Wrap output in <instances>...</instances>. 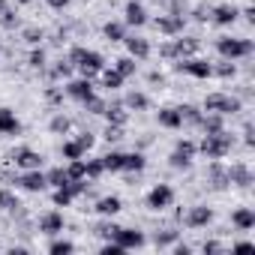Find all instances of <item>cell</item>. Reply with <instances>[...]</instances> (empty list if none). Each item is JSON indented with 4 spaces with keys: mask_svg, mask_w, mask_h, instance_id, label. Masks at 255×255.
<instances>
[{
    "mask_svg": "<svg viewBox=\"0 0 255 255\" xmlns=\"http://www.w3.org/2000/svg\"><path fill=\"white\" fill-rule=\"evenodd\" d=\"M69 60H72V66H78V69H81V75H84V78H93L96 72H102V69H105V60H102V54H99V51L72 48V51H69Z\"/></svg>",
    "mask_w": 255,
    "mask_h": 255,
    "instance_id": "cell-1",
    "label": "cell"
},
{
    "mask_svg": "<svg viewBox=\"0 0 255 255\" xmlns=\"http://www.w3.org/2000/svg\"><path fill=\"white\" fill-rule=\"evenodd\" d=\"M231 144H234V138L222 129V132H210V135H204L201 144H198V150H201L207 159H222V156L231 150Z\"/></svg>",
    "mask_w": 255,
    "mask_h": 255,
    "instance_id": "cell-2",
    "label": "cell"
},
{
    "mask_svg": "<svg viewBox=\"0 0 255 255\" xmlns=\"http://www.w3.org/2000/svg\"><path fill=\"white\" fill-rule=\"evenodd\" d=\"M216 51H219L225 60H237V57L252 54V42H249V39H231V36H222V39L216 42Z\"/></svg>",
    "mask_w": 255,
    "mask_h": 255,
    "instance_id": "cell-3",
    "label": "cell"
},
{
    "mask_svg": "<svg viewBox=\"0 0 255 255\" xmlns=\"http://www.w3.org/2000/svg\"><path fill=\"white\" fill-rule=\"evenodd\" d=\"M204 111H213V114H234V111H240V99H234V96H225V93H210L207 99H204Z\"/></svg>",
    "mask_w": 255,
    "mask_h": 255,
    "instance_id": "cell-4",
    "label": "cell"
},
{
    "mask_svg": "<svg viewBox=\"0 0 255 255\" xmlns=\"http://www.w3.org/2000/svg\"><path fill=\"white\" fill-rule=\"evenodd\" d=\"M111 240H114L123 252H129V249H141L147 237H144V231H138V228H117Z\"/></svg>",
    "mask_w": 255,
    "mask_h": 255,
    "instance_id": "cell-5",
    "label": "cell"
},
{
    "mask_svg": "<svg viewBox=\"0 0 255 255\" xmlns=\"http://www.w3.org/2000/svg\"><path fill=\"white\" fill-rule=\"evenodd\" d=\"M177 72H186V75H192V78H210V75H213V66H210L207 60H201V57H183V60L177 63Z\"/></svg>",
    "mask_w": 255,
    "mask_h": 255,
    "instance_id": "cell-6",
    "label": "cell"
},
{
    "mask_svg": "<svg viewBox=\"0 0 255 255\" xmlns=\"http://www.w3.org/2000/svg\"><path fill=\"white\" fill-rule=\"evenodd\" d=\"M171 201H174V189H171L168 183H159V186H153V189L147 192V207H150V210H165Z\"/></svg>",
    "mask_w": 255,
    "mask_h": 255,
    "instance_id": "cell-7",
    "label": "cell"
},
{
    "mask_svg": "<svg viewBox=\"0 0 255 255\" xmlns=\"http://www.w3.org/2000/svg\"><path fill=\"white\" fill-rule=\"evenodd\" d=\"M183 222H186L189 228H204V225H210V222H213V210H210V207H204V204H195V207H189V210H186Z\"/></svg>",
    "mask_w": 255,
    "mask_h": 255,
    "instance_id": "cell-8",
    "label": "cell"
},
{
    "mask_svg": "<svg viewBox=\"0 0 255 255\" xmlns=\"http://www.w3.org/2000/svg\"><path fill=\"white\" fill-rule=\"evenodd\" d=\"M18 186L27 189V192H42L48 183H45V174H42L39 168H30V171H24V174L18 177Z\"/></svg>",
    "mask_w": 255,
    "mask_h": 255,
    "instance_id": "cell-9",
    "label": "cell"
},
{
    "mask_svg": "<svg viewBox=\"0 0 255 255\" xmlns=\"http://www.w3.org/2000/svg\"><path fill=\"white\" fill-rule=\"evenodd\" d=\"M66 93H69L72 99H78V102H87V99L93 96V81H90V78H75V81L66 84Z\"/></svg>",
    "mask_w": 255,
    "mask_h": 255,
    "instance_id": "cell-10",
    "label": "cell"
},
{
    "mask_svg": "<svg viewBox=\"0 0 255 255\" xmlns=\"http://www.w3.org/2000/svg\"><path fill=\"white\" fill-rule=\"evenodd\" d=\"M123 42H126V51H129V57H135V60L150 57V42H147V39H141V36H126Z\"/></svg>",
    "mask_w": 255,
    "mask_h": 255,
    "instance_id": "cell-11",
    "label": "cell"
},
{
    "mask_svg": "<svg viewBox=\"0 0 255 255\" xmlns=\"http://www.w3.org/2000/svg\"><path fill=\"white\" fill-rule=\"evenodd\" d=\"M123 24L126 27H141V24H147V12H144V6L141 3H126V18H123Z\"/></svg>",
    "mask_w": 255,
    "mask_h": 255,
    "instance_id": "cell-12",
    "label": "cell"
},
{
    "mask_svg": "<svg viewBox=\"0 0 255 255\" xmlns=\"http://www.w3.org/2000/svg\"><path fill=\"white\" fill-rule=\"evenodd\" d=\"M12 159H15V165L24 168V171H30V168H42V156H39L36 150H27V147H21Z\"/></svg>",
    "mask_w": 255,
    "mask_h": 255,
    "instance_id": "cell-13",
    "label": "cell"
},
{
    "mask_svg": "<svg viewBox=\"0 0 255 255\" xmlns=\"http://www.w3.org/2000/svg\"><path fill=\"white\" fill-rule=\"evenodd\" d=\"M39 231H45V234H60V231H63V213L48 210L45 216H39Z\"/></svg>",
    "mask_w": 255,
    "mask_h": 255,
    "instance_id": "cell-14",
    "label": "cell"
},
{
    "mask_svg": "<svg viewBox=\"0 0 255 255\" xmlns=\"http://www.w3.org/2000/svg\"><path fill=\"white\" fill-rule=\"evenodd\" d=\"M156 30L159 33H168V36L180 33L183 30V15H159L156 18Z\"/></svg>",
    "mask_w": 255,
    "mask_h": 255,
    "instance_id": "cell-15",
    "label": "cell"
},
{
    "mask_svg": "<svg viewBox=\"0 0 255 255\" xmlns=\"http://www.w3.org/2000/svg\"><path fill=\"white\" fill-rule=\"evenodd\" d=\"M18 129H21L18 117H15L9 108H0V135H15Z\"/></svg>",
    "mask_w": 255,
    "mask_h": 255,
    "instance_id": "cell-16",
    "label": "cell"
},
{
    "mask_svg": "<svg viewBox=\"0 0 255 255\" xmlns=\"http://www.w3.org/2000/svg\"><path fill=\"white\" fill-rule=\"evenodd\" d=\"M120 210H123V204H120L117 195H105V198L96 201V213H99V216H117Z\"/></svg>",
    "mask_w": 255,
    "mask_h": 255,
    "instance_id": "cell-17",
    "label": "cell"
},
{
    "mask_svg": "<svg viewBox=\"0 0 255 255\" xmlns=\"http://www.w3.org/2000/svg\"><path fill=\"white\" fill-rule=\"evenodd\" d=\"M231 222H234L240 231H249V228H255V210H252V207H240V210H234Z\"/></svg>",
    "mask_w": 255,
    "mask_h": 255,
    "instance_id": "cell-18",
    "label": "cell"
},
{
    "mask_svg": "<svg viewBox=\"0 0 255 255\" xmlns=\"http://www.w3.org/2000/svg\"><path fill=\"white\" fill-rule=\"evenodd\" d=\"M159 126H165V129H180L183 126V117L177 108H162L159 111Z\"/></svg>",
    "mask_w": 255,
    "mask_h": 255,
    "instance_id": "cell-19",
    "label": "cell"
},
{
    "mask_svg": "<svg viewBox=\"0 0 255 255\" xmlns=\"http://www.w3.org/2000/svg\"><path fill=\"white\" fill-rule=\"evenodd\" d=\"M102 33H105L108 42H123V39H126V24H123V21H108V24L102 27Z\"/></svg>",
    "mask_w": 255,
    "mask_h": 255,
    "instance_id": "cell-20",
    "label": "cell"
},
{
    "mask_svg": "<svg viewBox=\"0 0 255 255\" xmlns=\"http://www.w3.org/2000/svg\"><path fill=\"white\" fill-rule=\"evenodd\" d=\"M228 183H237V186H249L252 183V174L246 165H231L228 168Z\"/></svg>",
    "mask_w": 255,
    "mask_h": 255,
    "instance_id": "cell-21",
    "label": "cell"
},
{
    "mask_svg": "<svg viewBox=\"0 0 255 255\" xmlns=\"http://www.w3.org/2000/svg\"><path fill=\"white\" fill-rule=\"evenodd\" d=\"M147 159L144 153H123V171H144Z\"/></svg>",
    "mask_w": 255,
    "mask_h": 255,
    "instance_id": "cell-22",
    "label": "cell"
},
{
    "mask_svg": "<svg viewBox=\"0 0 255 255\" xmlns=\"http://www.w3.org/2000/svg\"><path fill=\"white\" fill-rule=\"evenodd\" d=\"M210 180H213V186H216V189H225V186H228V171L222 168V162H219V159H213V162H210Z\"/></svg>",
    "mask_w": 255,
    "mask_h": 255,
    "instance_id": "cell-23",
    "label": "cell"
},
{
    "mask_svg": "<svg viewBox=\"0 0 255 255\" xmlns=\"http://www.w3.org/2000/svg\"><path fill=\"white\" fill-rule=\"evenodd\" d=\"M105 117L111 126H126V120H129V114H126V105H111L105 108Z\"/></svg>",
    "mask_w": 255,
    "mask_h": 255,
    "instance_id": "cell-24",
    "label": "cell"
},
{
    "mask_svg": "<svg viewBox=\"0 0 255 255\" xmlns=\"http://www.w3.org/2000/svg\"><path fill=\"white\" fill-rule=\"evenodd\" d=\"M213 21L216 24H234L237 21V9L234 6H216L213 9Z\"/></svg>",
    "mask_w": 255,
    "mask_h": 255,
    "instance_id": "cell-25",
    "label": "cell"
},
{
    "mask_svg": "<svg viewBox=\"0 0 255 255\" xmlns=\"http://www.w3.org/2000/svg\"><path fill=\"white\" fill-rule=\"evenodd\" d=\"M102 84L108 87V90H120L123 87V75L111 66V69H102Z\"/></svg>",
    "mask_w": 255,
    "mask_h": 255,
    "instance_id": "cell-26",
    "label": "cell"
},
{
    "mask_svg": "<svg viewBox=\"0 0 255 255\" xmlns=\"http://www.w3.org/2000/svg\"><path fill=\"white\" fill-rule=\"evenodd\" d=\"M21 204H18V195L15 192H9V189H0V210H6V213H12V210H18Z\"/></svg>",
    "mask_w": 255,
    "mask_h": 255,
    "instance_id": "cell-27",
    "label": "cell"
},
{
    "mask_svg": "<svg viewBox=\"0 0 255 255\" xmlns=\"http://www.w3.org/2000/svg\"><path fill=\"white\" fill-rule=\"evenodd\" d=\"M102 168L105 171H123V153H117V150L105 153L102 156Z\"/></svg>",
    "mask_w": 255,
    "mask_h": 255,
    "instance_id": "cell-28",
    "label": "cell"
},
{
    "mask_svg": "<svg viewBox=\"0 0 255 255\" xmlns=\"http://www.w3.org/2000/svg\"><path fill=\"white\" fill-rule=\"evenodd\" d=\"M45 183H48V186H54V189H57V186H66V183H69L66 168H51V171L45 174Z\"/></svg>",
    "mask_w": 255,
    "mask_h": 255,
    "instance_id": "cell-29",
    "label": "cell"
},
{
    "mask_svg": "<svg viewBox=\"0 0 255 255\" xmlns=\"http://www.w3.org/2000/svg\"><path fill=\"white\" fill-rule=\"evenodd\" d=\"M114 69H117L123 78L135 75V57H117V60H114Z\"/></svg>",
    "mask_w": 255,
    "mask_h": 255,
    "instance_id": "cell-30",
    "label": "cell"
},
{
    "mask_svg": "<svg viewBox=\"0 0 255 255\" xmlns=\"http://www.w3.org/2000/svg\"><path fill=\"white\" fill-rule=\"evenodd\" d=\"M60 153H63V159H81V156H84V147L78 144V138H75V141H63Z\"/></svg>",
    "mask_w": 255,
    "mask_h": 255,
    "instance_id": "cell-31",
    "label": "cell"
},
{
    "mask_svg": "<svg viewBox=\"0 0 255 255\" xmlns=\"http://www.w3.org/2000/svg\"><path fill=\"white\" fill-rule=\"evenodd\" d=\"M66 174H69V180H87L84 159H69V165H66Z\"/></svg>",
    "mask_w": 255,
    "mask_h": 255,
    "instance_id": "cell-32",
    "label": "cell"
},
{
    "mask_svg": "<svg viewBox=\"0 0 255 255\" xmlns=\"http://www.w3.org/2000/svg\"><path fill=\"white\" fill-rule=\"evenodd\" d=\"M177 111H180L183 123H192V126H198V123H201V111H198L195 105H180Z\"/></svg>",
    "mask_w": 255,
    "mask_h": 255,
    "instance_id": "cell-33",
    "label": "cell"
},
{
    "mask_svg": "<svg viewBox=\"0 0 255 255\" xmlns=\"http://www.w3.org/2000/svg\"><path fill=\"white\" fill-rule=\"evenodd\" d=\"M123 105H126V108H135V111H144V108H147V96H144V93H126Z\"/></svg>",
    "mask_w": 255,
    "mask_h": 255,
    "instance_id": "cell-34",
    "label": "cell"
},
{
    "mask_svg": "<svg viewBox=\"0 0 255 255\" xmlns=\"http://www.w3.org/2000/svg\"><path fill=\"white\" fill-rule=\"evenodd\" d=\"M51 198H54V204H57V207H69V204H72V198H75V195H72V192H69V186H57V189H54V195H51Z\"/></svg>",
    "mask_w": 255,
    "mask_h": 255,
    "instance_id": "cell-35",
    "label": "cell"
},
{
    "mask_svg": "<svg viewBox=\"0 0 255 255\" xmlns=\"http://www.w3.org/2000/svg\"><path fill=\"white\" fill-rule=\"evenodd\" d=\"M174 48H177V57H186V54H192L198 48V39H177Z\"/></svg>",
    "mask_w": 255,
    "mask_h": 255,
    "instance_id": "cell-36",
    "label": "cell"
},
{
    "mask_svg": "<svg viewBox=\"0 0 255 255\" xmlns=\"http://www.w3.org/2000/svg\"><path fill=\"white\" fill-rule=\"evenodd\" d=\"M234 72H237L234 60H225V63H219V66H213V75H219V78H234Z\"/></svg>",
    "mask_w": 255,
    "mask_h": 255,
    "instance_id": "cell-37",
    "label": "cell"
},
{
    "mask_svg": "<svg viewBox=\"0 0 255 255\" xmlns=\"http://www.w3.org/2000/svg\"><path fill=\"white\" fill-rule=\"evenodd\" d=\"M168 162H171V168H189V165H192V156H186V153L174 150V153L168 156Z\"/></svg>",
    "mask_w": 255,
    "mask_h": 255,
    "instance_id": "cell-38",
    "label": "cell"
},
{
    "mask_svg": "<svg viewBox=\"0 0 255 255\" xmlns=\"http://www.w3.org/2000/svg\"><path fill=\"white\" fill-rule=\"evenodd\" d=\"M84 171H87V177H90V180H96L99 174H105L102 159H87V162H84Z\"/></svg>",
    "mask_w": 255,
    "mask_h": 255,
    "instance_id": "cell-39",
    "label": "cell"
},
{
    "mask_svg": "<svg viewBox=\"0 0 255 255\" xmlns=\"http://www.w3.org/2000/svg\"><path fill=\"white\" fill-rule=\"evenodd\" d=\"M48 252H51V255H69V252H75V246H72L69 240H54V243L48 246Z\"/></svg>",
    "mask_w": 255,
    "mask_h": 255,
    "instance_id": "cell-40",
    "label": "cell"
},
{
    "mask_svg": "<svg viewBox=\"0 0 255 255\" xmlns=\"http://www.w3.org/2000/svg\"><path fill=\"white\" fill-rule=\"evenodd\" d=\"M84 108H87L90 114H105V108H108V105H105V102H102V99H99V96L93 93V96H90V99L84 102Z\"/></svg>",
    "mask_w": 255,
    "mask_h": 255,
    "instance_id": "cell-41",
    "label": "cell"
},
{
    "mask_svg": "<svg viewBox=\"0 0 255 255\" xmlns=\"http://www.w3.org/2000/svg\"><path fill=\"white\" fill-rule=\"evenodd\" d=\"M117 228H120V225H114V222H102V225H99V228H96V234H99V237H102V240H111V237H114V231H117Z\"/></svg>",
    "mask_w": 255,
    "mask_h": 255,
    "instance_id": "cell-42",
    "label": "cell"
},
{
    "mask_svg": "<svg viewBox=\"0 0 255 255\" xmlns=\"http://www.w3.org/2000/svg\"><path fill=\"white\" fill-rule=\"evenodd\" d=\"M174 150H180V153H186V156H195V153H198V144H192V141H186V138H180Z\"/></svg>",
    "mask_w": 255,
    "mask_h": 255,
    "instance_id": "cell-43",
    "label": "cell"
},
{
    "mask_svg": "<svg viewBox=\"0 0 255 255\" xmlns=\"http://www.w3.org/2000/svg\"><path fill=\"white\" fill-rule=\"evenodd\" d=\"M30 66H33V69H42V66H45V51H42V48L30 51Z\"/></svg>",
    "mask_w": 255,
    "mask_h": 255,
    "instance_id": "cell-44",
    "label": "cell"
},
{
    "mask_svg": "<svg viewBox=\"0 0 255 255\" xmlns=\"http://www.w3.org/2000/svg\"><path fill=\"white\" fill-rule=\"evenodd\" d=\"M51 129H54V132H66V129H69V120H66L63 114H57V117L51 120Z\"/></svg>",
    "mask_w": 255,
    "mask_h": 255,
    "instance_id": "cell-45",
    "label": "cell"
},
{
    "mask_svg": "<svg viewBox=\"0 0 255 255\" xmlns=\"http://www.w3.org/2000/svg\"><path fill=\"white\" fill-rule=\"evenodd\" d=\"M105 138H108V141H120V138H123V126H111V123H108Z\"/></svg>",
    "mask_w": 255,
    "mask_h": 255,
    "instance_id": "cell-46",
    "label": "cell"
},
{
    "mask_svg": "<svg viewBox=\"0 0 255 255\" xmlns=\"http://www.w3.org/2000/svg\"><path fill=\"white\" fill-rule=\"evenodd\" d=\"M177 240V231H165V234H156V246H168Z\"/></svg>",
    "mask_w": 255,
    "mask_h": 255,
    "instance_id": "cell-47",
    "label": "cell"
},
{
    "mask_svg": "<svg viewBox=\"0 0 255 255\" xmlns=\"http://www.w3.org/2000/svg\"><path fill=\"white\" fill-rule=\"evenodd\" d=\"M54 75H57V78H69V75H72V63H63V60H60V66L54 69Z\"/></svg>",
    "mask_w": 255,
    "mask_h": 255,
    "instance_id": "cell-48",
    "label": "cell"
},
{
    "mask_svg": "<svg viewBox=\"0 0 255 255\" xmlns=\"http://www.w3.org/2000/svg\"><path fill=\"white\" fill-rule=\"evenodd\" d=\"M123 249L114 243V240H105V246H102V255H120Z\"/></svg>",
    "mask_w": 255,
    "mask_h": 255,
    "instance_id": "cell-49",
    "label": "cell"
},
{
    "mask_svg": "<svg viewBox=\"0 0 255 255\" xmlns=\"http://www.w3.org/2000/svg\"><path fill=\"white\" fill-rule=\"evenodd\" d=\"M93 141H96V138H93V135H90V132H84V135H81V138H78V144H81V147H84V150H90V147H93Z\"/></svg>",
    "mask_w": 255,
    "mask_h": 255,
    "instance_id": "cell-50",
    "label": "cell"
},
{
    "mask_svg": "<svg viewBox=\"0 0 255 255\" xmlns=\"http://www.w3.org/2000/svg\"><path fill=\"white\" fill-rule=\"evenodd\" d=\"M45 3H48L51 9H66V6H69V0H45Z\"/></svg>",
    "mask_w": 255,
    "mask_h": 255,
    "instance_id": "cell-51",
    "label": "cell"
},
{
    "mask_svg": "<svg viewBox=\"0 0 255 255\" xmlns=\"http://www.w3.org/2000/svg\"><path fill=\"white\" fill-rule=\"evenodd\" d=\"M159 51H162L165 57H177V48H174V42H168V45H162Z\"/></svg>",
    "mask_w": 255,
    "mask_h": 255,
    "instance_id": "cell-52",
    "label": "cell"
},
{
    "mask_svg": "<svg viewBox=\"0 0 255 255\" xmlns=\"http://www.w3.org/2000/svg\"><path fill=\"white\" fill-rule=\"evenodd\" d=\"M24 36H27V42H39V39H42V33H39V30H27Z\"/></svg>",
    "mask_w": 255,
    "mask_h": 255,
    "instance_id": "cell-53",
    "label": "cell"
},
{
    "mask_svg": "<svg viewBox=\"0 0 255 255\" xmlns=\"http://www.w3.org/2000/svg\"><path fill=\"white\" fill-rule=\"evenodd\" d=\"M201 249H204V252H219V249H222V246H219V243H216V240H210V243H204V246H201Z\"/></svg>",
    "mask_w": 255,
    "mask_h": 255,
    "instance_id": "cell-54",
    "label": "cell"
},
{
    "mask_svg": "<svg viewBox=\"0 0 255 255\" xmlns=\"http://www.w3.org/2000/svg\"><path fill=\"white\" fill-rule=\"evenodd\" d=\"M249 249H252V243H249V240H243V243H237V246H234V252H249Z\"/></svg>",
    "mask_w": 255,
    "mask_h": 255,
    "instance_id": "cell-55",
    "label": "cell"
},
{
    "mask_svg": "<svg viewBox=\"0 0 255 255\" xmlns=\"http://www.w3.org/2000/svg\"><path fill=\"white\" fill-rule=\"evenodd\" d=\"M174 255H189V246H186V243H177V246H174Z\"/></svg>",
    "mask_w": 255,
    "mask_h": 255,
    "instance_id": "cell-56",
    "label": "cell"
},
{
    "mask_svg": "<svg viewBox=\"0 0 255 255\" xmlns=\"http://www.w3.org/2000/svg\"><path fill=\"white\" fill-rule=\"evenodd\" d=\"M3 3H6V0H0V9H3Z\"/></svg>",
    "mask_w": 255,
    "mask_h": 255,
    "instance_id": "cell-57",
    "label": "cell"
}]
</instances>
